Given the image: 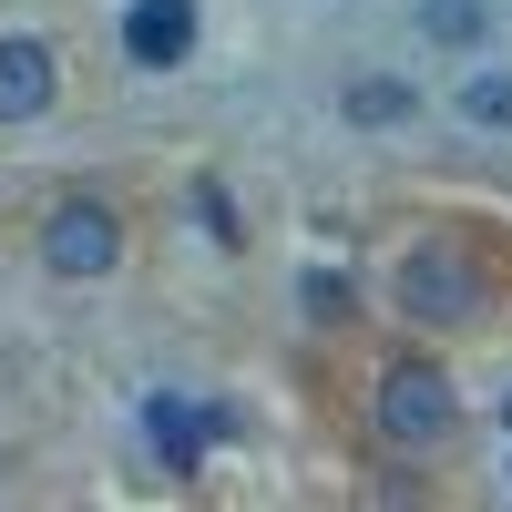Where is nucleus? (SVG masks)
<instances>
[{
  "mask_svg": "<svg viewBox=\"0 0 512 512\" xmlns=\"http://www.w3.org/2000/svg\"><path fill=\"white\" fill-rule=\"evenodd\" d=\"M379 431H390V441H441L451 431V390L431 369H390V379H379Z\"/></svg>",
  "mask_w": 512,
  "mask_h": 512,
  "instance_id": "3",
  "label": "nucleus"
},
{
  "mask_svg": "<svg viewBox=\"0 0 512 512\" xmlns=\"http://www.w3.org/2000/svg\"><path fill=\"white\" fill-rule=\"evenodd\" d=\"M308 318H349V287H338V277H308Z\"/></svg>",
  "mask_w": 512,
  "mask_h": 512,
  "instance_id": "10",
  "label": "nucleus"
},
{
  "mask_svg": "<svg viewBox=\"0 0 512 512\" xmlns=\"http://www.w3.org/2000/svg\"><path fill=\"white\" fill-rule=\"evenodd\" d=\"M113 205H93V195H72V205H52V226H41V256H52L62 277H103L113 267Z\"/></svg>",
  "mask_w": 512,
  "mask_h": 512,
  "instance_id": "2",
  "label": "nucleus"
},
{
  "mask_svg": "<svg viewBox=\"0 0 512 512\" xmlns=\"http://www.w3.org/2000/svg\"><path fill=\"white\" fill-rule=\"evenodd\" d=\"M400 308L431 318V328L472 318V308H482V267H472V256H451V246H420V256H400Z\"/></svg>",
  "mask_w": 512,
  "mask_h": 512,
  "instance_id": "1",
  "label": "nucleus"
},
{
  "mask_svg": "<svg viewBox=\"0 0 512 512\" xmlns=\"http://www.w3.org/2000/svg\"><path fill=\"white\" fill-rule=\"evenodd\" d=\"M349 113H359V123H400V113H410V82H390V72H379V82H359V93H349Z\"/></svg>",
  "mask_w": 512,
  "mask_h": 512,
  "instance_id": "7",
  "label": "nucleus"
},
{
  "mask_svg": "<svg viewBox=\"0 0 512 512\" xmlns=\"http://www.w3.org/2000/svg\"><path fill=\"white\" fill-rule=\"evenodd\" d=\"M31 113H52V52L41 41H0V123H31Z\"/></svg>",
  "mask_w": 512,
  "mask_h": 512,
  "instance_id": "6",
  "label": "nucleus"
},
{
  "mask_svg": "<svg viewBox=\"0 0 512 512\" xmlns=\"http://www.w3.org/2000/svg\"><path fill=\"white\" fill-rule=\"evenodd\" d=\"M461 113H472V123H512V72H472Z\"/></svg>",
  "mask_w": 512,
  "mask_h": 512,
  "instance_id": "8",
  "label": "nucleus"
},
{
  "mask_svg": "<svg viewBox=\"0 0 512 512\" xmlns=\"http://www.w3.org/2000/svg\"><path fill=\"white\" fill-rule=\"evenodd\" d=\"M472 31H482V11H472V0H431V41H451V52H461Z\"/></svg>",
  "mask_w": 512,
  "mask_h": 512,
  "instance_id": "9",
  "label": "nucleus"
},
{
  "mask_svg": "<svg viewBox=\"0 0 512 512\" xmlns=\"http://www.w3.org/2000/svg\"><path fill=\"white\" fill-rule=\"evenodd\" d=\"M185 52H195V0H134V11H123V62L175 72Z\"/></svg>",
  "mask_w": 512,
  "mask_h": 512,
  "instance_id": "4",
  "label": "nucleus"
},
{
  "mask_svg": "<svg viewBox=\"0 0 512 512\" xmlns=\"http://www.w3.org/2000/svg\"><path fill=\"white\" fill-rule=\"evenodd\" d=\"M144 441H154V461H164L175 482H195V461H205V441H216V431H205V410H195V400L164 390V400L144 410Z\"/></svg>",
  "mask_w": 512,
  "mask_h": 512,
  "instance_id": "5",
  "label": "nucleus"
}]
</instances>
